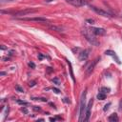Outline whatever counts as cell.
Segmentation results:
<instances>
[{"label":"cell","mask_w":122,"mask_h":122,"mask_svg":"<svg viewBox=\"0 0 122 122\" xmlns=\"http://www.w3.org/2000/svg\"><path fill=\"white\" fill-rule=\"evenodd\" d=\"M82 34L84 35V37L86 38V40L93 45V46H99V41L97 40V38L95 37V34L92 31L91 28H88V27H84L82 29Z\"/></svg>","instance_id":"obj_1"},{"label":"cell","mask_w":122,"mask_h":122,"mask_svg":"<svg viewBox=\"0 0 122 122\" xmlns=\"http://www.w3.org/2000/svg\"><path fill=\"white\" fill-rule=\"evenodd\" d=\"M86 94H87V89L82 92L81 97H80V103H79V122L84 121L85 119V113H86Z\"/></svg>","instance_id":"obj_2"},{"label":"cell","mask_w":122,"mask_h":122,"mask_svg":"<svg viewBox=\"0 0 122 122\" xmlns=\"http://www.w3.org/2000/svg\"><path fill=\"white\" fill-rule=\"evenodd\" d=\"M37 10L35 9H25V10H19L17 12L14 13V16L15 17H20V16H24V15H27V14H30V13H33L35 12Z\"/></svg>","instance_id":"obj_3"},{"label":"cell","mask_w":122,"mask_h":122,"mask_svg":"<svg viewBox=\"0 0 122 122\" xmlns=\"http://www.w3.org/2000/svg\"><path fill=\"white\" fill-rule=\"evenodd\" d=\"M91 8H92V10L93 11H95L97 14H99V15H101V16H104V17H111V16H112V14H111L110 12H108V11L102 10V9H99V8H97V7H94V6H91Z\"/></svg>","instance_id":"obj_4"},{"label":"cell","mask_w":122,"mask_h":122,"mask_svg":"<svg viewBox=\"0 0 122 122\" xmlns=\"http://www.w3.org/2000/svg\"><path fill=\"white\" fill-rule=\"evenodd\" d=\"M66 2L74 7H83L88 4L87 0H66Z\"/></svg>","instance_id":"obj_5"},{"label":"cell","mask_w":122,"mask_h":122,"mask_svg":"<svg viewBox=\"0 0 122 122\" xmlns=\"http://www.w3.org/2000/svg\"><path fill=\"white\" fill-rule=\"evenodd\" d=\"M99 59H100V57H97V58H95L93 61H92V63L89 65V67L86 69V75L87 76H89L92 71H93V70H94V67H95V65L97 64V62L99 61Z\"/></svg>","instance_id":"obj_6"},{"label":"cell","mask_w":122,"mask_h":122,"mask_svg":"<svg viewBox=\"0 0 122 122\" xmlns=\"http://www.w3.org/2000/svg\"><path fill=\"white\" fill-rule=\"evenodd\" d=\"M92 103H93V100H92V99L89 101L88 105H87V108H86V113H85V119H84V121H89V119H90V116H91V109H92Z\"/></svg>","instance_id":"obj_7"},{"label":"cell","mask_w":122,"mask_h":122,"mask_svg":"<svg viewBox=\"0 0 122 122\" xmlns=\"http://www.w3.org/2000/svg\"><path fill=\"white\" fill-rule=\"evenodd\" d=\"M21 20H26V21H35V22H39V23H46L49 22L48 19L44 18V17H30V18H20Z\"/></svg>","instance_id":"obj_8"},{"label":"cell","mask_w":122,"mask_h":122,"mask_svg":"<svg viewBox=\"0 0 122 122\" xmlns=\"http://www.w3.org/2000/svg\"><path fill=\"white\" fill-rule=\"evenodd\" d=\"M92 31L95 34V35H104L106 33V30L102 28H94V27H92L91 28Z\"/></svg>","instance_id":"obj_9"},{"label":"cell","mask_w":122,"mask_h":122,"mask_svg":"<svg viewBox=\"0 0 122 122\" xmlns=\"http://www.w3.org/2000/svg\"><path fill=\"white\" fill-rule=\"evenodd\" d=\"M89 52H90L89 50H84V51H82L79 53V55H78V59H79L80 61L86 60V59L88 58V56H89Z\"/></svg>","instance_id":"obj_10"},{"label":"cell","mask_w":122,"mask_h":122,"mask_svg":"<svg viewBox=\"0 0 122 122\" xmlns=\"http://www.w3.org/2000/svg\"><path fill=\"white\" fill-rule=\"evenodd\" d=\"M105 54L106 55H110V56H112V57H113V58H115V61L118 63V64H120V61H119V58L117 57V55H116V53L113 51H111V50H108V51H105Z\"/></svg>","instance_id":"obj_11"},{"label":"cell","mask_w":122,"mask_h":122,"mask_svg":"<svg viewBox=\"0 0 122 122\" xmlns=\"http://www.w3.org/2000/svg\"><path fill=\"white\" fill-rule=\"evenodd\" d=\"M118 115L116 114V113H112L110 116H109V118H108V120L110 121V122H117L118 121Z\"/></svg>","instance_id":"obj_12"},{"label":"cell","mask_w":122,"mask_h":122,"mask_svg":"<svg viewBox=\"0 0 122 122\" xmlns=\"http://www.w3.org/2000/svg\"><path fill=\"white\" fill-rule=\"evenodd\" d=\"M66 61H67V63H68V65H69V67H70V72H71V78H72V80L73 81H75V79H74V76H73V72H72V68H71V62L68 60V59H66Z\"/></svg>","instance_id":"obj_13"},{"label":"cell","mask_w":122,"mask_h":122,"mask_svg":"<svg viewBox=\"0 0 122 122\" xmlns=\"http://www.w3.org/2000/svg\"><path fill=\"white\" fill-rule=\"evenodd\" d=\"M106 98V93L102 92H99L98 94H97V99L98 100H104Z\"/></svg>","instance_id":"obj_14"},{"label":"cell","mask_w":122,"mask_h":122,"mask_svg":"<svg viewBox=\"0 0 122 122\" xmlns=\"http://www.w3.org/2000/svg\"><path fill=\"white\" fill-rule=\"evenodd\" d=\"M50 29L52 30H55V31H57V32H63L62 29L59 28V27H56V26H50Z\"/></svg>","instance_id":"obj_15"},{"label":"cell","mask_w":122,"mask_h":122,"mask_svg":"<svg viewBox=\"0 0 122 122\" xmlns=\"http://www.w3.org/2000/svg\"><path fill=\"white\" fill-rule=\"evenodd\" d=\"M100 92H104V93H109V92H111V89H110V88H107V87H102V88L100 89Z\"/></svg>","instance_id":"obj_16"},{"label":"cell","mask_w":122,"mask_h":122,"mask_svg":"<svg viewBox=\"0 0 122 122\" xmlns=\"http://www.w3.org/2000/svg\"><path fill=\"white\" fill-rule=\"evenodd\" d=\"M51 81H52V82H53L55 85H57V86H59V85L61 84V82H60V80H59L58 78H53Z\"/></svg>","instance_id":"obj_17"},{"label":"cell","mask_w":122,"mask_h":122,"mask_svg":"<svg viewBox=\"0 0 122 122\" xmlns=\"http://www.w3.org/2000/svg\"><path fill=\"white\" fill-rule=\"evenodd\" d=\"M15 90H16L17 92H24V89L21 88L19 85H16V86H15Z\"/></svg>","instance_id":"obj_18"},{"label":"cell","mask_w":122,"mask_h":122,"mask_svg":"<svg viewBox=\"0 0 122 122\" xmlns=\"http://www.w3.org/2000/svg\"><path fill=\"white\" fill-rule=\"evenodd\" d=\"M17 103L20 104V105H24V106H28V105H29L28 102H26V101H22V100H17Z\"/></svg>","instance_id":"obj_19"},{"label":"cell","mask_w":122,"mask_h":122,"mask_svg":"<svg viewBox=\"0 0 122 122\" xmlns=\"http://www.w3.org/2000/svg\"><path fill=\"white\" fill-rule=\"evenodd\" d=\"M87 22H88L89 24H92V25L94 24V20H93V19H87Z\"/></svg>","instance_id":"obj_20"},{"label":"cell","mask_w":122,"mask_h":122,"mask_svg":"<svg viewBox=\"0 0 122 122\" xmlns=\"http://www.w3.org/2000/svg\"><path fill=\"white\" fill-rule=\"evenodd\" d=\"M29 66H30L31 69H34V68H35V64H34L33 62H30V63H29Z\"/></svg>","instance_id":"obj_21"},{"label":"cell","mask_w":122,"mask_h":122,"mask_svg":"<svg viewBox=\"0 0 122 122\" xmlns=\"http://www.w3.org/2000/svg\"><path fill=\"white\" fill-rule=\"evenodd\" d=\"M110 106H111V103H108V104H106V105H105V107H104V111L106 112L107 110H109V107H110Z\"/></svg>","instance_id":"obj_22"},{"label":"cell","mask_w":122,"mask_h":122,"mask_svg":"<svg viewBox=\"0 0 122 122\" xmlns=\"http://www.w3.org/2000/svg\"><path fill=\"white\" fill-rule=\"evenodd\" d=\"M14 0H0V3L1 4H4V3H7V2H12Z\"/></svg>","instance_id":"obj_23"},{"label":"cell","mask_w":122,"mask_h":122,"mask_svg":"<svg viewBox=\"0 0 122 122\" xmlns=\"http://www.w3.org/2000/svg\"><path fill=\"white\" fill-rule=\"evenodd\" d=\"M52 91H53L55 93H60V90H58L57 88H52Z\"/></svg>","instance_id":"obj_24"},{"label":"cell","mask_w":122,"mask_h":122,"mask_svg":"<svg viewBox=\"0 0 122 122\" xmlns=\"http://www.w3.org/2000/svg\"><path fill=\"white\" fill-rule=\"evenodd\" d=\"M32 99H34V100H41L43 102H47V99L46 98H32Z\"/></svg>","instance_id":"obj_25"},{"label":"cell","mask_w":122,"mask_h":122,"mask_svg":"<svg viewBox=\"0 0 122 122\" xmlns=\"http://www.w3.org/2000/svg\"><path fill=\"white\" fill-rule=\"evenodd\" d=\"M43 58H44V56L42 55V53H38V59L39 60H42Z\"/></svg>","instance_id":"obj_26"},{"label":"cell","mask_w":122,"mask_h":122,"mask_svg":"<svg viewBox=\"0 0 122 122\" xmlns=\"http://www.w3.org/2000/svg\"><path fill=\"white\" fill-rule=\"evenodd\" d=\"M32 109H33L34 111H40V110H41V109H40L39 107H37V106H33V108H32Z\"/></svg>","instance_id":"obj_27"},{"label":"cell","mask_w":122,"mask_h":122,"mask_svg":"<svg viewBox=\"0 0 122 122\" xmlns=\"http://www.w3.org/2000/svg\"><path fill=\"white\" fill-rule=\"evenodd\" d=\"M21 111H22V112H24L25 113H28V111H27V109H26V108H22V109H21Z\"/></svg>","instance_id":"obj_28"},{"label":"cell","mask_w":122,"mask_h":122,"mask_svg":"<svg viewBox=\"0 0 122 122\" xmlns=\"http://www.w3.org/2000/svg\"><path fill=\"white\" fill-rule=\"evenodd\" d=\"M119 110L122 111V99H121V101H120V103H119Z\"/></svg>","instance_id":"obj_29"},{"label":"cell","mask_w":122,"mask_h":122,"mask_svg":"<svg viewBox=\"0 0 122 122\" xmlns=\"http://www.w3.org/2000/svg\"><path fill=\"white\" fill-rule=\"evenodd\" d=\"M34 84H35V82H34V81H32L31 83H30V87H32V86H34Z\"/></svg>","instance_id":"obj_30"},{"label":"cell","mask_w":122,"mask_h":122,"mask_svg":"<svg viewBox=\"0 0 122 122\" xmlns=\"http://www.w3.org/2000/svg\"><path fill=\"white\" fill-rule=\"evenodd\" d=\"M1 49H2V50H5V49H6V48H5V47H4V46H1Z\"/></svg>","instance_id":"obj_31"},{"label":"cell","mask_w":122,"mask_h":122,"mask_svg":"<svg viewBox=\"0 0 122 122\" xmlns=\"http://www.w3.org/2000/svg\"><path fill=\"white\" fill-rule=\"evenodd\" d=\"M51 1H53V0H46V2H51Z\"/></svg>","instance_id":"obj_32"}]
</instances>
